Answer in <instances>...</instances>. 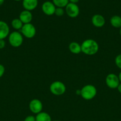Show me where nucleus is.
<instances>
[{"instance_id": "nucleus-22", "label": "nucleus", "mask_w": 121, "mask_h": 121, "mask_svg": "<svg viewBox=\"0 0 121 121\" xmlns=\"http://www.w3.org/2000/svg\"><path fill=\"white\" fill-rule=\"evenodd\" d=\"M5 73V67L2 65L0 64V78L3 76Z\"/></svg>"}, {"instance_id": "nucleus-8", "label": "nucleus", "mask_w": 121, "mask_h": 121, "mask_svg": "<svg viewBox=\"0 0 121 121\" xmlns=\"http://www.w3.org/2000/svg\"><path fill=\"white\" fill-rule=\"evenodd\" d=\"M29 109L32 113L38 114L42 111V102L37 99H32L29 103Z\"/></svg>"}, {"instance_id": "nucleus-1", "label": "nucleus", "mask_w": 121, "mask_h": 121, "mask_svg": "<svg viewBox=\"0 0 121 121\" xmlns=\"http://www.w3.org/2000/svg\"><path fill=\"white\" fill-rule=\"evenodd\" d=\"M81 52L86 55L92 56L96 54L99 49L97 42L93 39H87L81 44Z\"/></svg>"}, {"instance_id": "nucleus-4", "label": "nucleus", "mask_w": 121, "mask_h": 121, "mask_svg": "<svg viewBox=\"0 0 121 121\" xmlns=\"http://www.w3.org/2000/svg\"><path fill=\"white\" fill-rule=\"evenodd\" d=\"M50 91L53 95L56 96L62 95L66 91V86L64 83L60 81H55L50 85Z\"/></svg>"}, {"instance_id": "nucleus-11", "label": "nucleus", "mask_w": 121, "mask_h": 121, "mask_svg": "<svg viewBox=\"0 0 121 121\" xmlns=\"http://www.w3.org/2000/svg\"><path fill=\"white\" fill-rule=\"evenodd\" d=\"M19 19L21 20L23 24L30 23L33 19V15L30 11L24 9V11H21L20 14Z\"/></svg>"}, {"instance_id": "nucleus-13", "label": "nucleus", "mask_w": 121, "mask_h": 121, "mask_svg": "<svg viewBox=\"0 0 121 121\" xmlns=\"http://www.w3.org/2000/svg\"><path fill=\"white\" fill-rule=\"evenodd\" d=\"M38 5V0H23V7L25 10H34Z\"/></svg>"}, {"instance_id": "nucleus-25", "label": "nucleus", "mask_w": 121, "mask_h": 121, "mask_svg": "<svg viewBox=\"0 0 121 121\" xmlns=\"http://www.w3.org/2000/svg\"><path fill=\"white\" fill-rule=\"evenodd\" d=\"M117 91H118V92H119L120 93H121V83L119 84V86H117Z\"/></svg>"}, {"instance_id": "nucleus-16", "label": "nucleus", "mask_w": 121, "mask_h": 121, "mask_svg": "<svg viewBox=\"0 0 121 121\" xmlns=\"http://www.w3.org/2000/svg\"><path fill=\"white\" fill-rule=\"evenodd\" d=\"M36 121H52V118L49 114L45 112H41L37 114Z\"/></svg>"}, {"instance_id": "nucleus-24", "label": "nucleus", "mask_w": 121, "mask_h": 121, "mask_svg": "<svg viewBox=\"0 0 121 121\" xmlns=\"http://www.w3.org/2000/svg\"><path fill=\"white\" fill-rule=\"evenodd\" d=\"M79 0H69V2L73 4H77V2H79Z\"/></svg>"}, {"instance_id": "nucleus-23", "label": "nucleus", "mask_w": 121, "mask_h": 121, "mask_svg": "<svg viewBox=\"0 0 121 121\" xmlns=\"http://www.w3.org/2000/svg\"><path fill=\"white\" fill-rule=\"evenodd\" d=\"M5 46V41H4V40H0V49H2L4 48Z\"/></svg>"}, {"instance_id": "nucleus-29", "label": "nucleus", "mask_w": 121, "mask_h": 121, "mask_svg": "<svg viewBox=\"0 0 121 121\" xmlns=\"http://www.w3.org/2000/svg\"><path fill=\"white\" fill-rule=\"evenodd\" d=\"M14 1H21V0H14Z\"/></svg>"}, {"instance_id": "nucleus-3", "label": "nucleus", "mask_w": 121, "mask_h": 121, "mask_svg": "<svg viewBox=\"0 0 121 121\" xmlns=\"http://www.w3.org/2000/svg\"><path fill=\"white\" fill-rule=\"evenodd\" d=\"M8 41L12 47L17 48L22 45L23 43V36L21 33L13 31L8 35Z\"/></svg>"}, {"instance_id": "nucleus-14", "label": "nucleus", "mask_w": 121, "mask_h": 121, "mask_svg": "<svg viewBox=\"0 0 121 121\" xmlns=\"http://www.w3.org/2000/svg\"><path fill=\"white\" fill-rule=\"evenodd\" d=\"M69 50L72 53L75 54H78L81 52V45L77 42H71L69 45Z\"/></svg>"}, {"instance_id": "nucleus-18", "label": "nucleus", "mask_w": 121, "mask_h": 121, "mask_svg": "<svg viewBox=\"0 0 121 121\" xmlns=\"http://www.w3.org/2000/svg\"><path fill=\"white\" fill-rule=\"evenodd\" d=\"M52 2L56 7L63 8L68 4L69 0H52Z\"/></svg>"}, {"instance_id": "nucleus-10", "label": "nucleus", "mask_w": 121, "mask_h": 121, "mask_svg": "<svg viewBox=\"0 0 121 121\" xmlns=\"http://www.w3.org/2000/svg\"><path fill=\"white\" fill-rule=\"evenodd\" d=\"M91 22L93 25L97 28H100L105 24V18L103 15L100 14H95L92 17Z\"/></svg>"}, {"instance_id": "nucleus-20", "label": "nucleus", "mask_w": 121, "mask_h": 121, "mask_svg": "<svg viewBox=\"0 0 121 121\" xmlns=\"http://www.w3.org/2000/svg\"><path fill=\"white\" fill-rule=\"evenodd\" d=\"M115 64H116V66L120 69H121V54H119L116 57L115 60Z\"/></svg>"}, {"instance_id": "nucleus-15", "label": "nucleus", "mask_w": 121, "mask_h": 121, "mask_svg": "<svg viewBox=\"0 0 121 121\" xmlns=\"http://www.w3.org/2000/svg\"><path fill=\"white\" fill-rule=\"evenodd\" d=\"M110 24L115 28H121V17L119 15H114L110 20Z\"/></svg>"}, {"instance_id": "nucleus-5", "label": "nucleus", "mask_w": 121, "mask_h": 121, "mask_svg": "<svg viewBox=\"0 0 121 121\" xmlns=\"http://www.w3.org/2000/svg\"><path fill=\"white\" fill-rule=\"evenodd\" d=\"M21 33L27 39H32L36 34V29L32 24H25L21 28Z\"/></svg>"}, {"instance_id": "nucleus-30", "label": "nucleus", "mask_w": 121, "mask_h": 121, "mask_svg": "<svg viewBox=\"0 0 121 121\" xmlns=\"http://www.w3.org/2000/svg\"><path fill=\"white\" fill-rule=\"evenodd\" d=\"M58 121V120H56V121Z\"/></svg>"}, {"instance_id": "nucleus-2", "label": "nucleus", "mask_w": 121, "mask_h": 121, "mask_svg": "<svg viewBox=\"0 0 121 121\" xmlns=\"http://www.w3.org/2000/svg\"><path fill=\"white\" fill-rule=\"evenodd\" d=\"M97 95V89L92 85H87L81 89L80 95L84 99L90 100L94 99Z\"/></svg>"}, {"instance_id": "nucleus-17", "label": "nucleus", "mask_w": 121, "mask_h": 121, "mask_svg": "<svg viewBox=\"0 0 121 121\" xmlns=\"http://www.w3.org/2000/svg\"><path fill=\"white\" fill-rule=\"evenodd\" d=\"M23 25V23L21 22V21L19 18H14L11 21L12 27L16 30H21Z\"/></svg>"}, {"instance_id": "nucleus-7", "label": "nucleus", "mask_w": 121, "mask_h": 121, "mask_svg": "<svg viewBox=\"0 0 121 121\" xmlns=\"http://www.w3.org/2000/svg\"><path fill=\"white\" fill-rule=\"evenodd\" d=\"M65 11L66 14L71 18H75L79 15V8L77 4L69 2L65 7Z\"/></svg>"}, {"instance_id": "nucleus-26", "label": "nucleus", "mask_w": 121, "mask_h": 121, "mask_svg": "<svg viewBox=\"0 0 121 121\" xmlns=\"http://www.w3.org/2000/svg\"><path fill=\"white\" fill-rule=\"evenodd\" d=\"M118 78H119V79L120 82H121V72H120L119 74V75H118Z\"/></svg>"}, {"instance_id": "nucleus-6", "label": "nucleus", "mask_w": 121, "mask_h": 121, "mask_svg": "<svg viewBox=\"0 0 121 121\" xmlns=\"http://www.w3.org/2000/svg\"><path fill=\"white\" fill-rule=\"evenodd\" d=\"M106 84L110 89H116L120 84L118 76L114 73H110L106 78Z\"/></svg>"}, {"instance_id": "nucleus-12", "label": "nucleus", "mask_w": 121, "mask_h": 121, "mask_svg": "<svg viewBox=\"0 0 121 121\" xmlns=\"http://www.w3.org/2000/svg\"><path fill=\"white\" fill-rule=\"evenodd\" d=\"M9 34V28L5 21H0V40H4Z\"/></svg>"}, {"instance_id": "nucleus-28", "label": "nucleus", "mask_w": 121, "mask_h": 121, "mask_svg": "<svg viewBox=\"0 0 121 121\" xmlns=\"http://www.w3.org/2000/svg\"><path fill=\"white\" fill-rule=\"evenodd\" d=\"M119 33H120V35L121 37V28H120V31H119Z\"/></svg>"}, {"instance_id": "nucleus-27", "label": "nucleus", "mask_w": 121, "mask_h": 121, "mask_svg": "<svg viewBox=\"0 0 121 121\" xmlns=\"http://www.w3.org/2000/svg\"><path fill=\"white\" fill-rule=\"evenodd\" d=\"M4 1L5 0H0V6L3 4L4 2Z\"/></svg>"}, {"instance_id": "nucleus-21", "label": "nucleus", "mask_w": 121, "mask_h": 121, "mask_svg": "<svg viewBox=\"0 0 121 121\" xmlns=\"http://www.w3.org/2000/svg\"><path fill=\"white\" fill-rule=\"evenodd\" d=\"M24 121H36V117L32 115L27 116V117H26Z\"/></svg>"}, {"instance_id": "nucleus-9", "label": "nucleus", "mask_w": 121, "mask_h": 121, "mask_svg": "<svg viewBox=\"0 0 121 121\" xmlns=\"http://www.w3.org/2000/svg\"><path fill=\"white\" fill-rule=\"evenodd\" d=\"M56 8V7L53 4V2L51 1H46L43 4L42 6V9L44 14L49 16L55 14Z\"/></svg>"}, {"instance_id": "nucleus-19", "label": "nucleus", "mask_w": 121, "mask_h": 121, "mask_svg": "<svg viewBox=\"0 0 121 121\" xmlns=\"http://www.w3.org/2000/svg\"><path fill=\"white\" fill-rule=\"evenodd\" d=\"M64 9L62 8H59V7H56L55 11V14L58 17H61L64 14Z\"/></svg>"}]
</instances>
